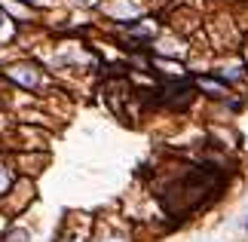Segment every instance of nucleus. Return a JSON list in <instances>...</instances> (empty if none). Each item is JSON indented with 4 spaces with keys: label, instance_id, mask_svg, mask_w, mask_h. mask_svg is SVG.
Instances as JSON below:
<instances>
[{
    "label": "nucleus",
    "instance_id": "2",
    "mask_svg": "<svg viewBox=\"0 0 248 242\" xmlns=\"http://www.w3.org/2000/svg\"><path fill=\"white\" fill-rule=\"evenodd\" d=\"M9 77H13L16 83H22V86H40L43 80H40V74H34V67H13V71H9Z\"/></svg>",
    "mask_w": 248,
    "mask_h": 242
},
{
    "label": "nucleus",
    "instance_id": "3",
    "mask_svg": "<svg viewBox=\"0 0 248 242\" xmlns=\"http://www.w3.org/2000/svg\"><path fill=\"white\" fill-rule=\"evenodd\" d=\"M3 22H6V16H3V13H0V25H3Z\"/></svg>",
    "mask_w": 248,
    "mask_h": 242
},
{
    "label": "nucleus",
    "instance_id": "4",
    "mask_svg": "<svg viewBox=\"0 0 248 242\" xmlns=\"http://www.w3.org/2000/svg\"><path fill=\"white\" fill-rule=\"evenodd\" d=\"M245 230H248V218H245Z\"/></svg>",
    "mask_w": 248,
    "mask_h": 242
},
{
    "label": "nucleus",
    "instance_id": "1",
    "mask_svg": "<svg viewBox=\"0 0 248 242\" xmlns=\"http://www.w3.org/2000/svg\"><path fill=\"white\" fill-rule=\"evenodd\" d=\"M227 187V175L217 166H196L190 169L181 181L169 184L163 190V206L175 218H184L190 211L202 209L205 202H212L221 196V190Z\"/></svg>",
    "mask_w": 248,
    "mask_h": 242
}]
</instances>
